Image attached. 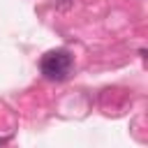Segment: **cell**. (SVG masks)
<instances>
[{"mask_svg": "<svg viewBox=\"0 0 148 148\" xmlns=\"http://www.w3.org/2000/svg\"><path fill=\"white\" fill-rule=\"evenodd\" d=\"M74 69V56L67 51V49H53V51H46L39 60V72L46 81H65L69 79Z\"/></svg>", "mask_w": 148, "mask_h": 148, "instance_id": "cell-1", "label": "cell"}, {"mask_svg": "<svg viewBox=\"0 0 148 148\" xmlns=\"http://www.w3.org/2000/svg\"><path fill=\"white\" fill-rule=\"evenodd\" d=\"M72 5H74V0H56V7H58V9H62V12H65V9H69Z\"/></svg>", "mask_w": 148, "mask_h": 148, "instance_id": "cell-2", "label": "cell"}]
</instances>
